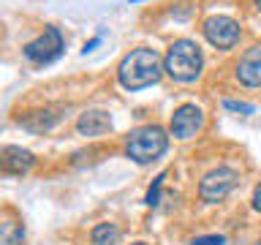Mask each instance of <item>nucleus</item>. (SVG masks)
<instances>
[{"label": "nucleus", "instance_id": "f257e3e1", "mask_svg": "<svg viewBox=\"0 0 261 245\" xmlns=\"http://www.w3.org/2000/svg\"><path fill=\"white\" fill-rule=\"evenodd\" d=\"M166 71L163 68V60L155 49H134L122 57L120 68H117V77H120V85L128 87V90H142V87H150L161 79V74Z\"/></svg>", "mask_w": 261, "mask_h": 245}, {"label": "nucleus", "instance_id": "f03ea898", "mask_svg": "<svg viewBox=\"0 0 261 245\" xmlns=\"http://www.w3.org/2000/svg\"><path fill=\"white\" fill-rule=\"evenodd\" d=\"M201 65H204L201 49L188 38L174 41V44L169 46L166 57H163V68H166V74L177 82H193L201 74Z\"/></svg>", "mask_w": 261, "mask_h": 245}, {"label": "nucleus", "instance_id": "7ed1b4c3", "mask_svg": "<svg viewBox=\"0 0 261 245\" xmlns=\"http://www.w3.org/2000/svg\"><path fill=\"white\" fill-rule=\"evenodd\" d=\"M169 147V136L161 126H144L128 134L125 142V155L136 163H150L155 158H161Z\"/></svg>", "mask_w": 261, "mask_h": 245}, {"label": "nucleus", "instance_id": "20e7f679", "mask_svg": "<svg viewBox=\"0 0 261 245\" xmlns=\"http://www.w3.org/2000/svg\"><path fill=\"white\" fill-rule=\"evenodd\" d=\"M234 185H237V172L231 166H218L210 175H204L201 185H199V196L204 202L215 204V202H223L231 193Z\"/></svg>", "mask_w": 261, "mask_h": 245}, {"label": "nucleus", "instance_id": "39448f33", "mask_svg": "<svg viewBox=\"0 0 261 245\" xmlns=\"http://www.w3.org/2000/svg\"><path fill=\"white\" fill-rule=\"evenodd\" d=\"M60 52H63V36L57 28H46L36 41H30V44L24 46V57L36 65H46V63L57 60Z\"/></svg>", "mask_w": 261, "mask_h": 245}, {"label": "nucleus", "instance_id": "423d86ee", "mask_svg": "<svg viewBox=\"0 0 261 245\" xmlns=\"http://www.w3.org/2000/svg\"><path fill=\"white\" fill-rule=\"evenodd\" d=\"M204 36L212 46L218 49H231L240 41V24L231 16H210L204 22Z\"/></svg>", "mask_w": 261, "mask_h": 245}, {"label": "nucleus", "instance_id": "0eeeda50", "mask_svg": "<svg viewBox=\"0 0 261 245\" xmlns=\"http://www.w3.org/2000/svg\"><path fill=\"white\" fill-rule=\"evenodd\" d=\"M204 126V112L193 104H185L171 114V134L177 139H193Z\"/></svg>", "mask_w": 261, "mask_h": 245}, {"label": "nucleus", "instance_id": "6e6552de", "mask_svg": "<svg viewBox=\"0 0 261 245\" xmlns=\"http://www.w3.org/2000/svg\"><path fill=\"white\" fill-rule=\"evenodd\" d=\"M237 79L248 87H261V46H253L237 63Z\"/></svg>", "mask_w": 261, "mask_h": 245}, {"label": "nucleus", "instance_id": "1a4fd4ad", "mask_svg": "<svg viewBox=\"0 0 261 245\" xmlns=\"http://www.w3.org/2000/svg\"><path fill=\"white\" fill-rule=\"evenodd\" d=\"M109 128H112V117L109 112H101V109H90L76 120V131L82 136H103Z\"/></svg>", "mask_w": 261, "mask_h": 245}, {"label": "nucleus", "instance_id": "9d476101", "mask_svg": "<svg viewBox=\"0 0 261 245\" xmlns=\"http://www.w3.org/2000/svg\"><path fill=\"white\" fill-rule=\"evenodd\" d=\"M0 163H3V172H8V175H22V172H28L33 163H36V158H33L30 150H22V147H3V158H0Z\"/></svg>", "mask_w": 261, "mask_h": 245}, {"label": "nucleus", "instance_id": "9b49d317", "mask_svg": "<svg viewBox=\"0 0 261 245\" xmlns=\"http://www.w3.org/2000/svg\"><path fill=\"white\" fill-rule=\"evenodd\" d=\"M60 120H63V114H57L55 109H41V112H30L24 117H19V126L33 131V134H44V131L55 128Z\"/></svg>", "mask_w": 261, "mask_h": 245}, {"label": "nucleus", "instance_id": "f8f14e48", "mask_svg": "<svg viewBox=\"0 0 261 245\" xmlns=\"http://www.w3.org/2000/svg\"><path fill=\"white\" fill-rule=\"evenodd\" d=\"M90 237H93L95 245H114V242L120 240V229L114 226V224H98Z\"/></svg>", "mask_w": 261, "mask_h": 245}, {"label": "nucleus", "instance_id": "ddd939ff", "mask_svg": "<svg viewBox=\"0 0 261 245\" xmlns=\"http://www.w3.org/2000/svg\"><path fill=\"white\" fill-rule=\"evenodd\" d=\"M24 240V229L16 220H6L3 229H0V245H22Z\"/></svg>", "mask_w": 261, "mask_h": 245}, {"label": "nucleus", "instance_id": "4468645a", "mask_svg": "<svg viewBox=\"0 0 261 245\" xmlns=\"http://www.w3.org/2000/svg\"><path fill=\"white\" fill-rule=\"evenodd\" d=\"M161 185H163V175L155 177L150 193H147V204H150V207H155V204H158V199H161Z\"/></svg>", "mask_w": 261, "mask_h": 245}, {"label": "nucleus", "instance_id": "2eb2a0df", "mask_svg": "<svg viewBox=\"0 0 261 245\" xmlns=\"http://www.w3.org/2000/svg\"><path fill=\"white\" fill-rule=\"evenodd\" d=\"M191 245H226L223 234H210V237H196Z\"/></svg>", "mask_w": 261, "mask_h": 245}, {"label": "nucleus", "instance_id": "dca6fc26", "mask_svg": "<svg viewBox=\"0 0 261 245\" xmlns=\"http://www.w3.org/2000/svg\"><path fill=\"white\" fill-rule=\"evenodd\" d=\"M226 109H231V112H242V114H250L253 112V106L250 104H240V101H223Z\"/></svg>", "mask_w": 261, "mask_h": 245}, {"label": "nucleus", "instance_id": "f3484780", "mask_svg": "<svg viewBox=\"0 0 261 245\" xmlns=\"http://www.w3.org/2000/svg\"><path fill=\"white\" fill-rule=\"evenodd\" d=\"M253 210L261 212V183L256 185V191H253Z\"/></svg>", "mask_w": 261, "mask_h": 245}, {"label": "nucleus", "instance_id": "a211bd4d", "mask_svg": "<svg viewBox=\"0 0 261 245\" xmlns=\"http://www.w3.org/2000/svg\"><path fill=\"white\" fill-rule=\"evenodd\" d=\"M98 41H101V38H93V41H90V44H85V49H82V52H90V49H93V46H98Z\"/></svg>", "mask_w": 261, "mask_h": 245}, {"label": "nucleus", "instance_id": "6ab92c4d", "mask_svg": "<svg viewBox=\"0 0 261 245\" xmlns=\"http://www.w3.org/2000/svg\"><path fill=\"white\" fill-rule=\"evenodd\" d=\"M256 6H258V11H261V0H256Z\"/></svg>", "mask_w": 261, "mask_h": 245}, {"label": "nucleus", "instance_id": "aec40b11", "mask_svg": "<svg viewBox=\"0 0 261 245\" xmlns=\"http://www.w3.org/2000/svg\"><path fill=\"white\" fill-rule=\"evenodd\" d=\"M134 245H147V242H134Z\"/></svg>", "mask_w": 261, "mask_h": 245}, {"label": "nucleus", "instance_id": "412c9836", "mask_svg": "<svg viewBox=\"0 0 261 245\" xmlns=\"http://www.w3.org/2000/svg\"><path fill=\"white\" fill-rule=\"evenodd\" d=\"M256 245H261V240H258V242H256Z\"/></svg>", "mask_w": 261, "mask_h": 245}]
</instances>
